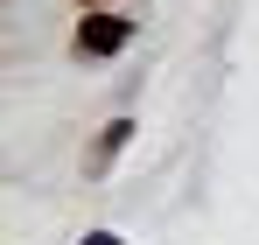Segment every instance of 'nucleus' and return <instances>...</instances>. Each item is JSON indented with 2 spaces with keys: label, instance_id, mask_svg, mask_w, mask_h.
Returning <instances> with one entry per match:
<instances>
[{
  "label": "nucleus",
  "instance_id": "f03ea898",
  "mask_svg": "<svg viewBox=\"0 0 259 245\" xmlns=\"http://www.w3.org/2000/svg\"><path fill=\"white\" fill-rule=\"evenodd\" d=\"M126 140H133V119H112V126H105V140H98V168L112 161V154H119Z\"/></svg>",
  "mask_w": 259,
  "mask_h": 245
},
{
  "label": "nucleus",
  "instance_id": "f257e3e1",
  "mask_svg": "<svg viewBox=\"0 0 259 245\" xmlns=\"http://www.w3.org/2000/svg\"><path fill=\"white\" fill-rule=\"evenodd\" d=\"M126 42H133L126 14H84V21H77V49H84V56H119Z\"/></svg>",
  "mask_w": 259,
  "mask_h": 245
},
{
  "label": "nucleus",
  "instance_id": "20e7f679",
  "mask_svg": "<svg viewBox=\"0 0 259 245\" xmlns=\"http://www.w3.org/2000/svg\"><path fill=\"white\" fill-rule=\"evenodd\" d=\"M84 7H105V0H84Z\"/></svg>",
  "mask_w": 259,
  "mask_h": 245
},
{
  "label": "nucleus",
  "instance_id": "7ed1b4c3",
  "mask_svg": "<svg viewBox=\"0 0 259 245\" xmlns=\"http://www.w3.org/2000/svg\"><path fill=\"white\" fill-rule=\"evenodd\" d=\"M84 245H119V238H112V231H91V238H84Z\"/></svg>",
  "mask_w": 259,
  "mask_h": 245
}]
</instances>
